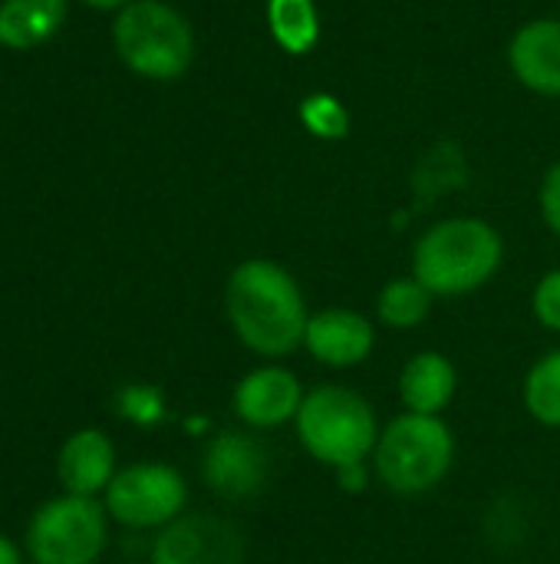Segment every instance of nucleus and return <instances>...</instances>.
I'll list each match as a JSON object with an SVG mask.
<instances>
[{"label":"nucleus","instance_id":"nucleus-1","mask_svg":"<svg viewBox=\"0 0 560 564\" xmlns=\"http://www.w3.org/2000/svg\"><path fill=\"white\" fill-rule=\"evenodd\" d=\"M224 317L244 350L264 364H281L304 347L310 307L304 288L284 264L248 258L228 274Z\"/></svg>","mask_w":560,"mask_h":564},{"label":"nucleus","instance_id":"nucleus-2","mask_svg":"<svg viewBox=\"0 0 560 564\" xmlns=\"http://www.w3.org/2000/svg\"><path fill=\"white\" fill-rule=\"evenodd\" d=\"M505 264L502 231L475 215L429 225L413 245V278L432 297H465L495 281Z\"/></svg>","mask_w":560,"mask_h":564},{"label":"nucleus","instance_id":"nucleus-3","mask_svg":"<svg viewBox=\"0 0 560 564\" xmlns=\"http://www.w3.org/2000/svg\"><path fill=\"white\" fill-rule=\"evenodd\" d=\"M380 430L383 426L376 420L373 403L353 387L340 383L307 390L304 406L294 420V433L304 453L333 473L370 463Z\"/></svg>","mask_w":560,"mask_h":564},{"label":"nucleus","instance_id":"nucleus-4","mask_svg":"<svg viewBox=\"0 0 560 564\" xmlns=\"http://www.w3.org/2000/svg\"><path fill=\"white\" fill-rule=\"evenodd\" d=\"M370 466L393 496L413 499L436 492L455 466V433L442 416L403 410L380 430Z\"/></svg>","mask_w":560,"mask_h":564},{"label":"nucleus","instance_id":"nucleus-5","mask_svg":"<svg viewBox=\"0 0 560 564\" xmlns=\"http://www.w3.org/2000/svg\"><path fill=\"white\" fill-rule=\"evenodd\" d=\"M119 63L149 83H175L195 63V30L165 0H132L109 26Z\"/></svg>","mask_w":560,"mask_h":564},{"label":"nucleus","instance_id":"nucleus-6","mask_svg":"<svg viewBox=\"0 0 560 564\" xmlns=\"http://www.w3.org/2000/svg\"><path fill=\"white\" fill-rule=\"evenodd\" d=\"M109 522L102 499L59 492L33 509L23 555L30 564H96L109 545Z\"/></svg>","mask_w":560,"mask_h":564},{"label":"nucleus","instance_id":"nucleus-7","mask_svg":"<svg viewBox=\"0 0 560 564\" xmlns=\"http://www.w3.org/2000/svg\"><path fill=\"white\" fill-rule=\"evenodd\" d=\"M102 506L129 532H162L188 512V482L168 463H129L109 482Z\"/></svg>","mask_w":560,"mask_h":564},{"label":"nucleus","instance_id":"nucleus-8","mask_svg":"<svg viewBox=\"0 0 560 564\" xmlns=\"http://www.w3.org/2000/svg\"><path fill=\"white\" fill-rule=\"evenodd\" d=\"M149 564H244V539L221 516L185 512L155 532Z\"/></svg>","mask_w":560,"mask_h":564},{"label":"nucleus","instance_id":"nucleus-9","mask_svg":"<svg viewBox=\"0 0 560 564\" xmlns=\"http://www.w3.org/2000/svg\"><path fill=\"white\" fill-rule=\"evenodd\" d=\"M304 383L284 364H261L248 370L231 390V413L241 420L244 430H281L297 420L304 406Z\"/></svg>","mask_w":560,"mask_h":564},{"label":"nucleus","instance_id":"nucleus-10","mask_svg":"<svg viewBox=\"0 0 560 564\" xmlns=\"http://www.w3.org/2000/svg\"><path fill=\"white\" fill-rule=\"evenodd\" d=\"M267 473L271 459L251 433L221 430L211 433L201 449V482L228 502L257 496L267 482Z\"/></svg>","mask_w":560,"mask_h":564},{"label":"nucleus","instance_id":"nucleus-11","mask_svg":"<svg viewBox=\"0 0 560 564\" xmlns=\"http://www.w3.org/2000/svg\"><path fill=\"white\" fill-rule=\"evenodd\" d=\"M304 350L327 370L363 367L376 350V324L353 307L314 311L304 330Z\"/></svg>","mask_w":560,"mask_h":564},{"label":"nucleus","instance_id":"nucleus-12","mask_svg":"<svg viewBox=\"0 0 560 564\" xmlns=\"http://www.w3.org/2000/svg\"><path fill=\"white\" fill-rule=\"evenodd\" d=\"M119 473L116 443L99 426H83L69 433L56 453V482L69 496L102 499Z\"/></svg>","mask_w":560,"mask_h":564},{"label":"nucleus","instance_id":"nucleus-13","mask_svg":"<svg viewBox=\"0 0 560 564\" xmlns=\"http://www.w3.org/2000/svg\"><path fill=\"white\" fill-rule=\"evenodd\" d=\"M508 66L515 79L548 99L560 96V20L535 17L508 40Z\"/></svg>","mask_w":560,"mask_h":564},{"label":"nucleus","instance_id":"nucleus-14","mask_svg":"<svg viewBox=\"0 0 560 564\" xmlns=\"http://www.w3.org/2000/svg\"><path fill=\"white\" fill-rule=\"evenodd\" d=\"M396 393H399V403L406 413L442 416L459 393V370L446 354L419 350L403 364Z\"/></svg>","mask_w":560,"mask_h":564},{"label":"nucleus","instance_id":"nucleus-15","mask_svg":"<svg viewBox=\"0 0 560 564\" xmlns=\"http://www.w3.org/2000/svg\"><path fill=\"white\" fill-rule=\"evenodd\" d=\"M66 13L69 0H0V46L33 53L63 30Z\"/></svg>","mask_w":560,"mask_h":564},{"label":"nucleus","instance_id":"nucleus-16","mask_svg":"<svg viewBox=\"0 0 560 564\" xmlns=\"http://www.w3.org/2000/svg\"><path fill=\"white\" fill-rule=\"evenodd\" d=\"M320 30L317 0H267V33L284 53L307 56L320 43Z\"/></svg>","mask_w":560,"mask_h":564},{"label":"nucleus","instance_id":"nucleus-17","mask_svg":"<svg viewBox=\"0 0 560 564\" xmlns=\"http://www.w3.org/2000/svg\"><path fill=\"white\" fill-rule=\"evenodd\" d=\"M432 301L436 297L413 274L393 278L376 294V321L389 330H416L429 321Z\"/></svg>","mask_w":560,"mask_h":564},{"label":"nucleus","instance_id":"nucleus-18","mask_svg":"<svg viewBox=\"0 0 560 564\" xmlns=\"http://www.w3.org/2000/svg\"><path fill=\"white\" fill-rule=\"evenodd\" d=\"M521 403L538 426L560 430V347L541 354L528 367L521 380Z\"/></svg>","mask_w":560,"mask_h":564},{"label":"nucleus","instance_id":"nucleus-19","mask_svg":"<svg viewBox=\"0 0 560 564\" xmlns=\"http://www.w3.org/2000/svg\"><path fill=\"white\" fill-rule=\"evenodd\" d=\"M300 126L323 142H340L350 135V109L333 93H310L297 106Z\"/></svg>","mask_w":560,"mask_h":564},{"label":"nucleus","instance_id":"nucleus-20","mask_svg":"<svg viewBox=\"0 0 560 564\" xmlns=\"http://www.w3.org/2000/svg\"><path fill=\"white\" fill-rule=\"evenodd\" d=\"M116 416L125 420L129 426L152 430L168 420V400L152 383H125L116 393Z\"/></svg>","mask_w":560,"mask_h":564},{"label":"nucleus","instance_id":"nucleus-21","mask_svg":"<svg viewBox=\"0 0 560 564\" xmlns=\"http://www.w3.org/2000/svg\"><path fill=\"white\" fill-rule=\"evenodd\" d=\"M531 314L545 330L560 334V268H551L538 278L531 291Z\"/></svg>","mask_w":560,"mask_h":564},{"label":"nucleus","instance_id":"nucleus-22","mask_svg":"<svg viewBox=\"0 0 560 564\" xmlns=\"http://www.w3.org/2000/svg\"><path fill=\"white\" fill-rule=\"evenodd\" d=\"M538 208H541V218H545L548 231L554 238H560V159L545 172V178H541Z\"/></svg>","mask_w":560,"mask_h":564},{"label":"nucleus","instance_id":"nucleus-23","mask_svg":"<svg viewBox=\"0 0 560 564\" xmlns=\"http://www.w3.org/2000/svg\"><path fill=\"white\" fill-rule=\"evenodd\" d=\"M333 476H337V486H340L343 492L360 496V492H366V486H370V479H373V466H370V463H360V466L337 469Z\"/></svg>","mask_w":560,"mask_h":564},{"label":"nucleus","instance_id":"nucleus-24","mask_svg":"<svg viewBox=\"0 0 560 564\" xmlns=\"http://www.w3.org/2000/svg\"><path fill=\"white\" fill-rule=\"evenodd\" d=\"M0 564H23V549L0 532Z\"/></svg>","mask_w":560,"mask_h":564},{"label":"nucleus","instance_id":"nucleus-25","mask_svg":"<svg viewBox=\"0 0 560 564\" xmlns=\"http://www.w3.org/2000/svg\"><path fill=\"white\" fill-rule=\"evenodd\" d=\"M83 7L89 10H99V13H119L122 7H129L132 0H79Z\"/></svg>","mask_w":560,"mask_h":564},{"label":"nucleus","instance_id":"nucleus-26","mask_svg":"<svg viewBox=\"0 0 560 564\" xmlns=\"http://www.w3.org/2000/svg\"><path fill=\"white\" fill-rule=\"evenodd\" d=\"M185 430H198V436H201V433H208V420L195 416V420H188V423H185Z\"/></svg>","mask_w":560,"mask_h":564},{"label":"nucleus","instance_id":"nucleus-27","mask_svg":"<svg viewBox=\"0 0 560 564\" xmlns=\"http://www.w3.org/2000/svg\"><path fill=\"white\" fill-rule=\"evenodd\" d=\"M112 564H135V562H112Z\"/></svg>","mask_w":560,"mask_h":564}]
</instances>
